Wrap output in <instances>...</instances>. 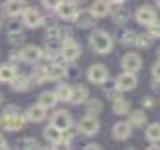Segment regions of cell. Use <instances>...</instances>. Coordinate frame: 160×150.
<instances>
[{
    "mask_svg": "<svg viewBox=\"0 0 160 150\" xmlns=\"http://www.w3.org/2000/svg\"><path fill=\"white\" fill-rule=\"evenodd\" d=\"M89 43L97 53H109L113 49V38H111L105 30H95L89 36Z\"/></svg>",
    "mask_w": 160,
    "mask_h": 150,
    "instance_id": "1",
    "label": "cell"
},
{
    "mask_svg": "<svg viewBox=\"0 0 160 150\" xmlns=\"http://www.w3.org/2000/svg\"><path fill=\"white\" fill-rule=\"evenodd\" d=\"M26 124V117L20 112H2L0 115V127L4 130H20Z\"/></svg>",
    "mask_w": 160,
    "mask_h": 150,
    "instance_id": "2",
    "label": "cell"
},
{
    "mask_svg": "<svg viewBox=\"0 0 160 150\" xmlns=\"http://www.w3.org/2000/svg\"><path fill=\"white\" fill-rule=\"evenodd\" d=\"M59 55L65 61H75L81 55V46L75 40H71V38L69 40H63L61 42V48H59Z\"/></svg>",
    "mask_w": 160,
    "mask_h": 150,
    "instance_id": "3",
    "label": "cell"
},
{
    "mask_svg": "<svg viewBox=\"0 0 160 150\" xmlns=\"http://www.w3.org/2000/svg\"><path fill=\"white\" fill-rule=\"evenodd\" d=\"M55 12H58L59 18H63V20H73V18L77 16V2L75 0H61V2L58 4V8H55Z\"/></svg>",
    "mask_w": 160,
    "mask_h": 150,
    "instance_id": "4",
    "label": "cell"
},
{
    "mask_svg": "<svg viewBox=\"0 0 160 150\" xmlns=\"http://www.w3.org/2000/svg\"><path fill=\"white\" fill-rule=\"evenodd\" d=\"M22 24L28 26V28H38V26L44 24V16L36 8H24L22 10Z\"/></svg>",
    "mask_w": 160,
    "mask_h": 150,
    "instance_id": "5",
    "label": "cell"
},
{
    "mask_svg": "<svg viewBox=\"0 0 160 150\" xmlns=\"http://www.w3.org/2000/svg\"><path fill=\"white\" fill-rule=\"evenodd\" d=\"M99 121H97V117L95 115H87V117H83L81 121H79L77 124V128H79V132H83V134H87V136H93L97 130H99Z\"/></svg>",
    "mask_w": 160,
    "mask_h": 150,
    "instance_id": "6",
    "label": "cell"
},
{
    "mask_svg": "<svg viewBox=\"0 0 160 150\" xmlns=\"http://www.w3.org/2000/svg\"><path fill=\"white\" fill-rule=\"evenodd\" d=\"M87 77H89L91 83L101 85V83H105V81L109 79V71H107V67L103 65V63H97V65H91V67H89Z\"/></svg>",
    "mask_w": 160,
    "mask_h": 150,
    "instance_id": "7",
    "label": "cell"
},
{
    "mask_svg": "<svg viewBox=\"0 0 160 150\" xmlns=\"http://www.w3.org/2000/svg\"><path fill=\"white\" fill-rule=\"evenodd\" d=\"M138 79H137V73H131V71H122L119 77H117V87H119V91H132L134 87H137Z\"/></svg>",
    "mask_w": 160,
    "mask_h": 150,
    "instance_id": "8",
    "label": "cell"
},
{
    "mask_svg": "<svg viewBox=\"0 0 160 150\" xmlns=\"http://www.w3.org/2000/svg\"><path fill=\"white\" fill-rule=\"evenodd\" d=\"M20 53H22V61H28V63H36V61H40L44 58V52H42L38 46H34V43L24 46L20 49Z\"/></svg>",
    "mask_w": 160,
    "mask_h": 150,
    "instance_id": "9",
    "label": "cell"
},
{
    "mask_svg": "<svg viewBox=\"0 0 160 150\" xmlns=\"http://www.w3.org/2000/svg\"><path fill=\"white\" fill-rule=\"evenodd\" d=\"M121 67H122L125 71L137 73L140 67H142V59H140L138 53H125V58L121 59Z\"/></svg>",
    "mask_w": 160,
    "mask_h": 150,
    "instance_id": "10",
    "label": "cell"
},
{
    "mask_svg": "<svg viewBox=\"0 0 160 150\" xmlns=\"http://www.w3.org/2000/svg\"><path fill=\"white\" fill-rule=\"evenodd\" d=\"M52 124H53V127H58L61 132H63V130L71 128V115L67 111H58L52 117Z\"/></svg>",
    "mask_w": 160,
    "mask_h": 150,
    "instance_id": "11",
    "label": "cell"
},
{
    "mask_svg": "<svg viewBox=\"0 0 160 150\" xmlns=\"http://www.w3.org/2000/svg\"><path fill=\"white\" fill-rule=\"evenodd\" d=\"M134 16H137V22L140 26H148V24H152L156 20V12L152 8H148V6H140Z\"/></svg>",
    "mask_w": 160,
    "mask_h": 150,
    "instance_id": "12",
    "label": "cell"
},
{
    "mask_svg": "<svg viewBox=\"0 0 160 150\" xmlns=\"http://www.w3.org/2000/svg\"><path fill=\"white\" fill-rule=\"evenodd\" d=\"M48 117V109L44 107V105H32L28 111H26V118L28 121H32V122H42L44 118Z\"/></svg>",
    "mask_w": 160,
    "mask_h": 150,
    "instance_id": "13",
    "label": "cell"
},
{
    "mask_svg": "<svg viewBox=\"0 0 160 150\" xmlns=\"http://www.w3.org/2000/svg\"><path fill=\"white\" fill-rule=\"evenodd\" d=\"M131 132H132V124L127 122V121H121L113 127V136L117 140H127L131 136Z\"/></svg>",
    "mask_w": 160,
    "mask_h": 150,
    "instance_id": "14",
    "label": "cell"
},
{
    "mask_svg": "<svg viewBox=\"0 0 160 150\" xmlns=\"http://www.w3.org/2000/svg\"><path fill=\"white\" fill-rule=\"evenodd\" d=\"M89 99V89L85 85H77V87H71V99L69 103H75V105H81Z\"/></svg>",
    "mask_w": 160,
    "mask_h": 150,
    "instance_id": "15",
    "label": "cell"
},
{
    "mask_svg": "<svg viewBox=\"0 0 160 150\" xmlns=\"http://www.w3.org/2000/svg\"><path fill=\"white\" fill-rule=\"evenodd\" d=\"M89 12L95 18H103V16H107L109 12H111V2H109V0H95Z\"/></svg>",
    "mask_w": 160,
    "mask_h": 150,
    "instance_id": "16",
    "label": "cell"
},
{
    "mask_svg": "<svg viewBox=\"0 0 160 150\" xmlns=\"http://www.w3.org/2000/svg\"><path fill=\"white\" fill-rule=\"evenodd\" d=\"M24 10V0H6L4 2V14H8L12 18L20 16Z\"/></svg>",
    "mask_w": 160,
    "mask_h": 150,
    "instance_id": "17",
    "label": "cell"
},
{
    "mask_svg": "<svg viewBox=\"0 0 160 150\" xmlns=\"http://www.w3.org/2000/svg\"><path fill=\"white\" fill-rule=\"evenodd\" d=\"M65 75V67H63V63L61 61H55L53 65H50V67H46V77L48 79H61Z\"/></svg>",
    "mask_w": 160,
    "mask_h": 150,
    "instance_id": "18",
    "label": "cell"
},
{
    "mask_svg": "<svg viewBox=\"0 0 160 150\" xmlns=\"http://www.w3.org/2000/svg\"><path fill=\"white\" fill-rule=\"evenodd\" d=\"M73 20H75V24L79 28H91L93 22H95V16L91 14V12H77V16L73 18Z\"/></svg>",
    "mask_w": 160,
    "mask_h": 150,
    "instance_id": "19",
    "label": "cell"
},
{
    "mask_svg": "<svg viewBox=\"0 0 160 150\" xmlns=\"http://www.w3.org/2000/svg\"><path fill=\"white\" fill-rule=\"evenodd\" d=\"M44 138L50 140L52 144H61V130L58 127H53V124H50V127H46V130H44Z\"/></svg>",
    "mask_w": 160,
    "mask_h": 150,
    "instance_id": "20",
    "label": "cell"
},
{
    "mask_svg": "<svg viewBox=\"0 0 160 150\" xmlns=\"http://www.w3.org/2000/svg\"><path fill=\"white\" fill-rule=\"evenodd\" d=\"M10 83H12V89L20 93V91H26V89H30V85H32V81H30L28 77H24V75H16V77L12 79Z\"/></svg>",
    "mask_w": 160,
    "mask_h": 150,
    "instance_id": "21",
    "label": "cell"
},
{
    "mask_svg": "<svg viewBox=\"0 0 160 150\" xmlns=\"http://www.w3.org/2000/svg\"><path fill=\"white\" fill-rule=\"evenodd\" d=\"M16 75H18V71H16V67H14V65L6 63V65L0 67V81H4V83H10V81L14 79Z\"/></svg>",
    "mask_w": 160,
    "mask_h": 150,
    "instance_id": "22",
    "label": "cell"
},
{
    "mask_svg": "<svg viewBox=\"0 0 160 150\" xmlns=\"http://www.w3.org/2000/svg\"><path fill=\"white\" fill-rule=\"evenodd\" d=\"M55 103H58V97H55V91H46L40 95V105H44L46 109H52L55 107Z\"/></svg>",
    "mask_w": 160,
    "mask_h": 150,
    "instance_id": "23",
    "label": "cell"
},
{
    "mask_svg": "<svg viewBox=\"0 0 160 150\" xmlns=\"http://www.w3.org/2000/svg\"><path fill=\"white\" fill-rule=\"evenodd\" d=\"M113 111L117 112V115H127V112L131 111V105H128V101H125L122 97H115Z\"/></svg>",
    "mask_w": 160,
    "mask_h": 150,
    "instance_id": "24",
    "label": "cell"
},
{
    "mask_svg": "<svg viewBox=\"0 0 160 150\" xmlns=\"http://www.w3.org/2000/svg\"><path fill=\"white\" fill-rule=\"evenodd\" d=\"M146 138H148L150 142H160V124L158 122L146 127Z\"/></svg>",
    "mask_w": 160,
    "mask_h": 150,
    "instance_id": "25",
    "label": "cell"
},
{
    "mask_svg": "<svg viewBox=\"0 0 160 150\" xmlns=\"http://www.w3.org/2000/svg\"><path fill=\"white\" fill-rule=\"evenodd\" d=\"M128 122L132 124V127H142V124L146 122V115L144 111H132L131 117H128Z\"/></svg>",
    "mask_w": 160,
    "mask_h": 150,
    "instance_id": "26",
    "label": "cell"
},
{
    "mask_svg": "<svg viewBox=\"0 0 160 150\" xmlns=\"http://www.w3.org/2000/svg\"><path fill=\"white\" fill-rule=\"evenodd\" d=\"M113 20H115V24H125L128 20V10L122 8V6H117L113 10Z\"/></svg>",
    "mask_w": 160,
    "mask_h": 150,
    "instance_id": "27",
    "label": "cell"
},
{
    "mask_svg": "<svg viewBox=\"0 0 160 150\" xmlns=\"http://www.w3.org/2000/svg\"><path fill=\"white\" fill-rule=\"evenodd\" d=\"M55 97H58V101H69L71 99V87L69 85H58V89H55Z\"/></svg>",
    "mask_w": 160,
    "mask_h": 150,
    "instance_id": "28",
    "label": "cell"
},
{
    "mask_svg": "<svg viewBox=\"0 0 160 150\" xmlns=\"http://www.w3.org/2000/svg\"><path fill=\"white\" fill-rule=\"evenodd\" d=\"M87 115H97V112H101V109H103V103L101 101H97V99H87Z\"/></svg>",
    "mask_w": 160,
    "mask_h": 150,
    "instance_id": "29",
    "label": "cell"
},
{
    "mask_svg": "<svg viewBox=\"0 0 160 150\" xmlns=\"http://www.w3.org/2000/svg\"><path fill=\"white\" fill-rule=\"evenodd\" d=\"M8 42L12 43V46H18V43H22V42H24V34H22V32H10Z\"/></svg>",
    "mask_w": 160,
    "mask_h": 150,
    "instance_id": "30",
    "label": "cell"
},
{
    "mask_svg": "<svg viewBox=\"0 0 160 150\" xmlns=\"http://www.w3.org/2000/svg\"><path fill=\"white\" fill-rule=\"evenodd\" d=\"M148 36L150 38H160V22H152V24H148Z\"/></svg>",
    "mask_w": 160,
    "mask_h": 150,
    "instance_id": "31",
    "label": "cell"
},
{
    "mask_svg": "<svg viewBox=\"0 0 160 150\" xmlns=\"http://www.w3.org/2000/svg\"><path fill=\"white\" fill-rule=\"evenodd\" d=\"M122 43H125V46H132L134 42H137V34L134 32H125L122 34V40H121Z\"/></svg>",
    "mask_w": 160,
    "mask_h": 150,
    "instance_id": "32",
    "label": "cell"
},
{
    "mask_svg": "<svg viewBox=\"0 0 160 150\" xmlns=\"http://www.w3.org/2000/svg\"><path fill=\"white\" fill-rule=\"evenodd\" d=\"M150 40H152V38L148 34H146V36H137V42H134V43H137L138 48H148L150 46Z\"/></svg>",
    "mask_w": 160,
    "mask_h": 150,
    "instance_id": "33",
    "label": "cell"
},
{
    "mask_svg": "<svg viewBox=\"0 0 160 150\" xmlns=\"http://www.w3.org/2000/svg\"><path fill=\"white\" fill-rule=\"evenodd\" d=\"M22 146H26V148H40V142L36 140V138H24L22 140Z\"/></svg>",
    "mask_w": 160,
    "mask_h": 150,
    "instance_id": "34",
    "label": "cell"
},
{
    "mask_svg": "<svg viewBox=\"0 0 160 150\" xmlns=\"http://www.w3.org/2000/svg\"><path fill=\"white\" fill-rule=\"evenodd\" d=\"M59 2H61V0H42V4H44L46 8H50V10H55Z\"/></svg>",
    "mask_w": 160,
    "mask_h": 150,
    "instance_id": "35",
    "label": "cell"
},
{
    "mask_svg": "<svg viewBox=\"0 0 160 150\" xmlns=\"http://www.w3.org/2000/svg\"><path fill=\"white\" fill-rule=\"evenodd\" d=\"M152 75H154V79H156V81H160V59L156 61L154 65H152Z\"/></svg>",
    "mask_w": 160,
    "mask_h": 150,
    "instance_id": "36",
    "label": "cell"
},
{
    "mask_svg": "<svg viewBox=\"0 0 160 150\" xmlns=\"http://www.w3.org/2000/svg\"><path fill=\"white\" fill-rule=\"evenodd\" d=\"M20 30H22L20 24H10V32H20Z\"/></svg>",
    "mask_w": 160,
    "mask_h": 150,
    "instance_id": "37",
    "label": "cell"
},
{
    "mask_svg": "<svg viewBox=\"0 0 160 150\" xmlns=\"http://www.w3.org/2000/svg\"><path fill=\"white\" fill-rule=\"evenodd\" d=\"M144 105H146V107L150 109V107H154V101H152L150 97H146V99H144Z\"/></svg>",
    "mask_w": 160,
    "mask_h": 150,
    "instance_id": "38",
    "label": "cell"
},
{
    "mask_svg": "<svg viewBox=\"0 0 160 150\" xmlns=\"http://www.w3.org/2000/svg\"><path fill=\"white\" fill-rule=\"evenodd\" d=\"M6 146H8V144H6V138L0 134V148H6Z\"/></svg>",
    "mask_w": 160,
    "mask_h": 150,
    "instance_id": "39",
    "label": "cell"
},
{
    "mask_svg": "<svg viewBox=\"0 0 160 150\" xmlns=\"http://www.w3.org/2000/svg\"><path fill=\"white\" fill-rule=\"evenodd\" d=\"M85 148H89V150H97V148H101V146H99V144H87Z\"/></svg>",
    "mask_w": 160,
    "mask_h": 150,
    "instance_id": "40",
    "label": "cell"
},
{
    "mask_svg": "<svg viewBox=\"0 0 160 150\" xmlns=\"http://www.w3.org/2000/svg\"><path fill=\"white\" fill-rule=\"evenodd\" d=\"M109 2H113V4H122L125 0H109Z\"/></svg>",
    "mask_w": 160,
    "mask_h": 150,
    "instance_id": "41",
    "label": "cell"
},
{
    "mask_svg": "<svg viewBox=\"0 0 160 150\" xmlns=\"http://www.w3.org/2000/svg\"><path fill=\"white\" fill-rule=\"evenodd\" d=\"M156 6H158V8H160V0H156Z\"/></svg>",
    "mask_w": 160,
    "mask_h": 150,
    "instance_id": "42",
    "label": "cell"
},
{
    "mask_svg": "<svg viewBox=\"0 0 160 150\" xmlns=\"http://www.w3.org/2000/svg\"><path fill=\"white\" fill-rule=\"evenodd\" d=\"M158 59H160V49H158Z\"/></svg>",
    "mask_w": 160,
    "mask_h": 150,
    "instance_id": "43",
    "label": "cell"
}]
</instances>
